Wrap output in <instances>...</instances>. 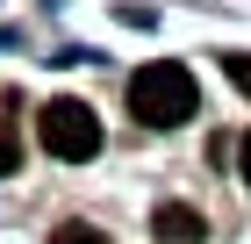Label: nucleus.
<instances>
[{"instance_id": "nucleus-6", "label": "nucleus", "mask_w": 251, "mask_h": 244, "mask_svg": "<svg viewBox=\"0 0 251 244\" xmlns=\"http://www.w3.org/2000/svg\"><path fill=\"white\" fill-rule=\"evenodd\" d=\"M223 72H230L237 86H244V94H251V51H230V57H223Z\"/></svg>"}, {"instance_id": "nucleus-4", "label": "nucleus", "mask_w": 251, "mask_h": 244, "mask_svg": "<svg viewBox=\"0 0 251 244\" xmlns=\"http://www.w3.org/2000/svg\"><path fill=\"white\" fill-rule=\"evenodd\" d=\"M50 244H108V237L86 230V223H58V230H50Z\"/></svg>"}, {"instance_id": "nucleus-1", "label": "nucleus", "mask_w": 251, "mask_h": 244, "mask_svg": "<svg viewBox=\"0 0 251 244\" xmlns=\"http://www.w3.org/2000/svg\"><path fill=\"white\" fill-rule=\"evenodd\" d=\"M194 72L187 65H173V57H158V65H144V72L129 79V108H136V122H151V130H179L194 115Z\"/></svg>"}, {"instance_id": "nucleus-3", "label": "nucleus", "mask_w": 251, "mask_h": 244, "mask_svg": "<svg viewBox=\"0 0 251 244\" xmlns=\"http://www.w3.org/2000/svg\"><path fill=\"white\" fill-rule=\"evenodd\" d=\"M151 237H158V244H201V237H208V223H201L187 201H165V208L151 216Z\"/></svg>"}, {"instance_id": "nucleus-5", "label": "nucleus", "mask_w": 251, "mask_h": 244, "mask_svg": "<svg viewBox=\"0 0 251 244\" xmlns=\"http://www.w3.org/2000/svg\"><path fill=\"white\" fill-rule=\"evenodd\" d=\"M15 158H22V136H15V122H0V180L15 172Z\"/></svg>"}, {"instance_id": "nucleus-7", "label": "nucleus", "mask_w": 251, "mask_h": 244, "mask_svg": "<svg viewBox=\"0 0 251 244\" xmlns=\"http://www.w3.org/2000/svg\"><path fill=\"white\" fill-rule=\"evenodd\" d=\"M237 165H244V187H251V136L237 144Z\"/></svg>"}, {"instance_id": "nucleus-2", "label": "nucleus", "mask_w": 251, "mask_h": 244, "mask_svg": "<svg viewBox=\"0 0 251 244\" xmlns=\"http://www.w3.org/2000/svg\"><path fill=\"white\" fill-rule=\"evenodd\" d=\"M36 136H43V151H50V158H65V165H86V158L100 151V115L86 108V101L58 94L50 108L36 115Z\"/></svg>"}]
</instances>
